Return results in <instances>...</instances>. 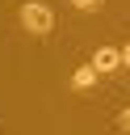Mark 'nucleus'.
<instances>
[{
    "label": "nucleus",
    "instance_id": "6",
    "mask_svg": "<svg viewBox=\"0 0 130 135\" xmlns=\"http://www.w3.org/2000/svg\"><path fill=\"white\" fill-rule=\"evenodd\" d=\"M122 63H126V68H130V42H126V46H122Z\"/></svg>",
    "mask_w": 130,
    "mask_h": 135
},
{
    "label": "nucleus",
    "instance_id": "5",
    "mask_svg": "<svg viewBox=\"0 0 130 135\" xmlns=\"http://www.w3.org/2000/svg\"><path fill=\"white\" fill-rule=\"evenodd\" d=\"M117 127H122V131H130V105H126V110L117 114Z\"/></svg>",
    "mask_w": 130,
    "mask_h": 135
},
{
    "label": "nucleus",
    "instance_id": "2",
    "mask_svg": "<svg viewBox=\"0 0 130 135\" xmlns=\"http://www.w3.org/2000/svg\"><path fill=\"white\" fill-rule=\"evenodd\" d=\"M92 63H96V72H105V76H109V72H117V68H126L117 46H96V51H92Z\"/></svg>",
    "mask_w": 130,
    "mask_h": 135
},
{
    "label": "nucleus",
    "instance_id": "3",
    "mask_svg": "<svg viewBox=\"0 0 130 135\" xmlns=\"http://www.w3.org/2000/svg\"><path fill=\"white\" fill-rule=\"evenodd\" d=\"M96 76H101V72H96V63H80V68L71 72V89H80V93H88V89L96 84Z\"/></svg>",
    "mask_w": 130,
    "mask_h": 135
},
{
    "label": "nucleus",
    "instance_id": "4",
    "mask_svg": "<svg viewBox=\"0 0 130 135\" xmlns=\"http://www.w3.org/2000/svg\"><path fill=\"white\" fill-rule=\"evenodd\" d=\"M71 4H75L80 13H96V8H101V0H71Z\"/></svg>",
    "mask_w": 130,
    "mask_h": 135
},
{
    "label": "nucleus",
    "instance_id": "1",
    "mask_svg": "<svg viewBox=\"0 0 130 135\" xmlns=\"http://www.w3.org/2000/svg\"><path fill=\"white\" fill-rule=\"evenodd\" d=\"M21 25H25L29 34H38V38H42V34H50V30H55V8H50V4H42V0H25V4H21Z\"/></svg>",
    "mask_w": 130,
    "mask_h": 135
}]
</instances>
